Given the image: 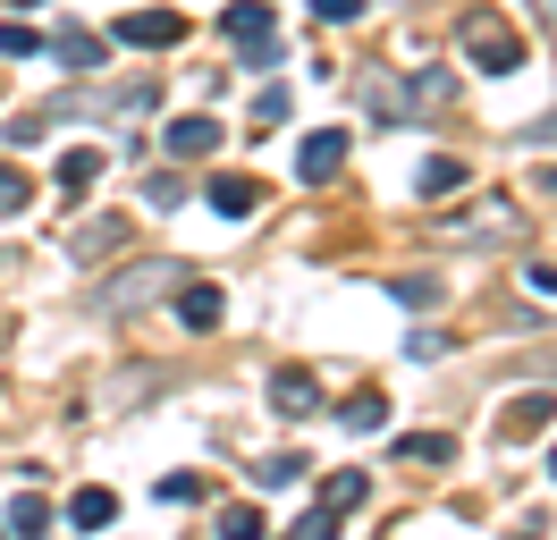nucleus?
<instances>
[{
	"label": "nucleus",
	"instance_id": "obj_1",
	"mask_svg": "<svg viewBox=\"0 0 557 540\" xmlns=\"http://www.w3.org/2000/svg\"><path fill=\"white\" fill-rule=\"evenodd\" d=\"M456 42H465V60L482 68V76H516L523 68V34L498 17V9H473L465 26H456Z\"/></svg>",
	"mask_w": 557,
	"mask_h": 540
},
{
	"label": "nucleus",
	"instance_id": "obj_2",
	"mask_svg": "<svg viewBox=\"0 0 557 540\" xmlns=\"http://www.w3.org/2000/svg\"><path fill=\"white\" fill-rule=\"evenodd\" d=\"M271 26H278V9H271V0H237V9H220V34H228V42L245 51V68H278Z\"/></svg>",
	"mask_w": 557,
	"mask_h": 540
},
{
	"label": "nucleus",
	"instance_id": "obj_3",
	"mask_svg": "<svg viewBox=\"0 0 557 540\" xmlns=\"http://www.w3.org/2000/svg\"><path fill=\"white\" fill-rule=\"evenodd\" d=\"M355 101L372 110V127H406V119H414V94H406L388 68H363V76H355Z\"/></svg>",
	"mask_w": 557,
	"mask_h": 540
},
{
	"label": "nucleus",
	"instance_id": "obj_4",
	"mask_svg": "<svg viewBox=\"0 0 557 540\" xmlns=\"http://www.w3.org/2000/svg\"><path fill=\"white\" fill-rule=\"evenodd\" d=\"M119 42H127V51H170V42H186V17H177V9H127V17H119Z\"/></svg>",
	"mask_w": 557,
	"mask_h": 540
},
{
	"label": "nucleus",
	"instance_id": "obj_5",
	"mask_svg": "<svg viewBox=\"0 0 557 540\" xmlns=\"http://www.w3.org/2000/svg\"><path fill=\"white\" fill-rule=\"evenodd\" d=\"M516 229H523L516 202H473V211L440 220V236H456V245H473V236H490V245H498V236H516Z\"/></svg>",
	"mask_w": 557,
	"mask_h": 540
},
{
	"label": "nucleus",
	"instance_id": "obj_6",
	"mask_svg": "<svg viewBox=\"0 0 557 540\" xmlns=\"http://www.w3.org/2000/svg\"><path fill=\"white\" fill-rule=\"evenodd\" d=\"M177 287V262H136L119 287L102 296V312H136V304H152V296H170Z\"/></svg>",
	"mask_w": 557,
	"mask_h": 540
},
{
	"label": "nucleus",
	"instance_id": "obj_7",
	"mask_svg": "<svg viewBox=\"0 0 557 540\" xmlns=\"http://www.w3.org/2000/svg\"><path fill=\"white\" fill-rule=\"evenodd\" d=\"M338 169H347V127H321V135L296 144V177H305V186H330Z\"/></svg>",
	"mask_w": 557,
	"mask_h": 540
},
{
	"label": "nucleus",
	"instance_id": "obj_8",
	"mask_svg": "<svg viewBox=\"0 0 557 540\" xmlns=\"http://www.w3.org/2000/svg\"><path fill=\"white\" fill-rule=\"evenodd\" d=\"M220 135H228V127H211V110H186V119L161 127V144H170L177 161H203V152H220Z\"/></svg>",
	"mask_w": 557,
	"mask_h": 540
},
{
	"label": "nucleus",
	"instance_id": "obj_9",
	"mask_svg": "<svg viewBox=\"0 0 557 540\" xmlns=\"http://www.w3.org/2000/svg\"><path fill=\"white\" fill-rule=\"evenodd\" d=\"M549 414H557L549 389H523V397L498 414V439H541V431H549Z\"/></svg>",
	"mask_w": 557,
	"mask_h": 540
},
{
	"label": "nucleus",
	"instance_id": "obj_10",
	"mask_svg": "<svg viewBox=\"0 0 557 540\" xmlns=\"http://www.w3.org/2000/svg\"><path fill=\"white\" fill-rule=\"evenodd\" d=\"M271 405L305 422V414H321V380H313V371H271Z\"/></svg>",
	"mask_w": 557,
	"mask_h": 540
},
{
	"label": "nucleus",
	"instance_id": "obj_11",
	"mask_svg": "<svg viewBox=\"0 0 557 540\" xmlns=\"http://www.w3.org/2000/svg\"><path fill=\"white\" fill-rule=\"evenodd\" d=\"M119 245H127V220H85V229H69V262H102Z\"/></svg>",
	"mask_w": 557,
	"mask_h": 540
},
{
	"label": "nucleus",
	"instance_id": "obj_12",
	"mask_svg": "<svg viewBox=\"0 0 557 540\" xmlns=\"http://www.w3.org/2000/svg\"><path fill=\"white\" fill-rule=\"evenodd\" d=\"M203 195H211V211H220V220H245V211L262 202V186H253V177H237V169H220Z\"/></svg>",
	"mask_w": 557,
	"mask_h": 540
},
{
	"label": "nucleus",
	"instance_id": "obj_13",
	"mask_svg": "<svg viewBox=\"0 0 557 540\" xmlns=\"http://www.w3.org/2000/svg\"><path fill=\"white\" fill-rule=\"evenodd\" d=\"M220 312H228L220 287H203V279H186V287H177V321H186V330H220Z\"/></svg>",
	"mask_w": 557,
	"mask_h": 540
},
{
	"label": "nucleus",
	"instance_id": "obj_14",
	"mask_svg": "<svg viewBox=\"0 0 557 540\" xmlns=\"http://www.w3.org/2000/svg\"><path fill=\"white\" fill-rule=\"evenodd\" d=\"M51 51H60V68H76V76H94V68L110 60L102 34H85V26H60V42H51Z\"/></svg>",
	"mask_w": 557,
	"mask_h": 540
},
{
	"label": "nucleus",
	"instance_id": "obj_15",
	"mask_svg": "<svg viewBox=\"0 0 557 540\" xmlns=\"http://www.w3.org/2000/svg\"><path fill=\"white\" fill-rule=\"evenodd\" d=\"M448 456H456L448 431H406V439H397V465H406V472H414V465H448Z\"/></svg>",
	"mask_w": 557,
	"mask_h": 540
},
{
	"label": "nucleus",
	"instance_id": "obj_16",
	"mask_svg": "<svg viewBox=\"0 0 557 540\" xmlns=\"http://www.w3.org/2000/svg\"><path fill=\"white\" fill-rule=\"evenodd\" d=\"M305 465H313V456L278 447V456H262V465H253V490H296V481H305Z\"/></svg>",
	"mask_w": 557,
	"mask_h": 540
},
{
	"label": "nucleus",
	"instance_id": "obj_17",
	"mask_svg": "<svg viewBox=\"0 0 557 540\" xmlns=\"http://www.w3.org/2000/svg\"><path fill=\"white\" fill-rule=\"evenodd\" d=\"M94 177H102V152H94V144H69V152H60V195H85Z\"/></svg>",
	"mask_w": 557,
	"mask_h": 540
},
{
	"label": "nucleus",
	"instance_id": "obj_18",
	"mask_svg": "<svg viewBox=\"0 0 557 540\" xmlns=\"http://www.w3.org/2000/svg\"><path fill=\"white\" fill-rule=\"evenodd\" d=\"M363 499H372V481H363V472H330L313 506H330V515H355V506H363Z\"/></svg>",
	"mask_w": 557,
	"mask_h": 540
},
{
	"label": "nucleus",
	"instance_id": "obj_19",
	"mask_svg": "<svg viewBox=\"0 0 557 540\" xmlns=\"http://www.w3.org/2000/svg\"><path fill=\"white\" fill-rule=\"evenodd\" d=\"M456 186H465V161H456V152H431V161L414 169V195H456Z\"/></svg>",
	"mask_w": 557,
	"mask_h": 540
},
{
	"label": "nucleus",
	"instance_id": "obj_20",
	"mask_svg": "<svg viewBox=\"0 0 557 540\" xmlns=\"http://www.w3.org/2000/svg\"><path fill=\"white\" fill-rule=\"evenodd\" d=\"M69 524L102 532V524H119V499H110V490H76V499H69Z\"/></svg>",
	"mask_w": 557,
	"mask_h": 540
},
{
	"label": "nucleus",
	"instance_id": "obj_21",
	"mask_svg": "<svg viewBox=\"0 0 557 540\" xmlns=\"http://www.w3.org/2000/svg\"><path fill=\"white\" fill-rule=\"evenodd\" d=\"M381 422H388V397H372V389L338 405V431H381Z\"/></svg>",
	"mask_w": 557,
	"mask_h": 540
},
{
	"label": "nucleus",
	"instance_id": "obj_22",
	"mask_svg": "<svg viewBox=\"0 0 557 540\" xmlns=\"http://www.w3.org/2000/svg\"><path fill=\"white\" fill-rule=\"evenodd\" d=\"M287 110H296V94H287V85H262V94H253V135L287 127Z\"/></svg>",
	"mask_w": 557,
	"mask_h": 540
},
{
	"label": "nucleus",
	"instance_id": "obj_23",
	"mask_svg": "<svg viewBox=\"0 0 557 540\" xmlns=\"http://www.w3.org/2000/svg\"><path fill=\"white\" fill-rule=\"evenodd\" d=\"M26 202H35V177H26V169H9V161H0V220H17Z\"/></svg>",
	"mask_w": 557,
	"mask_h": 540
},
{
	"label": "nucleus",
	"instance_id": "obj_24",
	"mask_svg": "<svg viewBox=\"0 0 557 540\" xmlns=\"http://www.w3.org/2000/svg\"><path fill=\"white\" fill-rule=\"evenodd\" d=\"M144 202H152V211H177V202H186V177L152 169V177H144Z\"/></svg>",
	"mask_w": 557,
	"mask_h": 540
},
{
	"label": "nucleus",
	"instance_id": "obj_25",
	"mask_svg": "<svg viewBox=\"0 0 557 540\" xmlns=\"http://www.w3.org/2000/svg\"><path fill=\"white\" fill-rule=\"evenodd\" d=\"M51 524V506H42V490H26V499H9V532H42Z\"/></svg>",
	"mask_w": 557,
	"mask_h": 540
},
{
	"label": "nucleus",
	"instance_id": "obj_26",
	"mask_svg": "<svg viewBox=\"0 0 557 540\" xmlns=\"http://www.w3.org/2000/svg\"><path fill=\"white\" fill-rule=\"evenodd\" d=\"M388 296H397V304H440V279H431V270H414V279H388Z\"/></svg>",
	"mask_w": 557,
	"mask_h": 540
},
{
	"label": "nucleus",
	"instance_id": "obj_27",
	"mask_svg": "<svg viewBox=\"0 0 557 540\" xmlns=\"http://www.w3.org/2000/svg\"><path fill=\"white\" fill-rule=\"evenodd\" d=\"M253 532H262L253 506H220V540H253Z\"/></svg>",
	"mask_w": 557,
	"mask_h": 540
},
{
	"label": "nucleus",
	"instance_id": "obj_28",
	"mask_svg": "<svg viewBox=\"0 0 557 540\" xmlns=\"http://www.w3.org/2000/svg\"><path fill=\"white\" fill-rule=\"evenodd\" d=\"M0 60H35V26H9L0 17Z\"/></svg>",
	"mask_w": 557,
	"mask_h": 540
},
{
	"label": "nucleus",
	"instance_id": "obj_29",
	"mask_svg": "<svg viewBox=\"0 0 557 540\" xmlns=\"http://www.w3.org/2000/svg\"><path fill=\"white\" fill-rule=\"evenodd\" d=\"M338 532V515H330V506H305V515H296V540H330Z\"/></svg>",
	"mask_w": 557,
	"mask_h": 540
},
{
	"label": "nucleus",
	"instance_id": "obj_30",
	"mask_svg": "<svg viewBox=\"0 0 557 540\" xmlns=\"http://www.w3.org/2000/svg\"><path fill=\"white\" fill-rule=\"evenodd\" d=\"M313 17H321V26H355V17H363V0H313Z\"/></svg>",
	"mask_w": 557,
	"mask_h": 540
},
{
	"label": "nucleus",
	"instance_id": "obj_31",
	"mask_svg": "<svg viewBox=\"0 0 557 540\" xmlns=\"http://www.w3.org/2000/svg\"><path fill=\"white\" fill-rule=\"evenodd\" d=\"M406 94H414L422 110H431V101H448V76H440V68H431V76H414V85H406Z\"/></svg>",
	"mask_w": 557,
	"mask_h": 540
},
{
	"label": "nucleus",
	"instance_id": "obj_32",
	"mask_svg": "<svg viewBox=\"0 0 557 540\" xmlns=\"http://www.w3.org/2000/svg\"><path fill=\"white\" fill-rule=\"evenodd\" d=\"M523 279H532V296H557V270H549V262H532Z\"/></svg>",
	"mask_w": 557,
	"mask_h": 540
},
{
	"label": "nucleus",
	"instance_id": "obj_33",
	"mask_svg": "<svg viewBox=\"0 0 557 540\" xmlns=\"http://www.w3.org/2000/svg\"><path fill=\"white\" fill-rule=\"evenodd\" d=\"M532 195H549V202H557V169H541V177H532Z\"/></svg>",
	"mask_w": 557,
	"mask_h": 540
},
{
	"label": "nucleus",
	"instance_id": "obj_34",
	"mask_svg": "<svg viewBox=\"0 0 557 540\" xmlns=\"http://www.w3.org/2000/svg\"><path fill=\"white\" fill-rule=\"evenodd\" d=\"M532 9H541V26H549V34H557V0H532Z\"/></svg>",
	"mask_w": 557,
	"mask_h": 540
},
{
	"label": "nucleus",
	"instance_id": "obj_35",
	"mask_svg": "<svg viewBox=\"0 0 557 540\" xmlns=\"http://www.w3.org/2000/svg\"><path fill=\"white\" fill-rule=\"evenodd\" d=\"M9 9H42V0H9Z\"/></svg>",
	"mask_w": 557,
	"mask_h": 540
},
{
	"label": "nucleus",
	"instance_id": "obj_36",
	"mask_svg": "<svg viewBox=\"0 0 557 540\" xmlns=\"http://www.w3.org/2000/svg\"><path fill=\"white\" fill-rule=\"evenodd\" d=\"M549 472H557V447H549Z\"/></svg>",
	"mask_w": 557,
	"mask_h": 540
}]
</instances>
